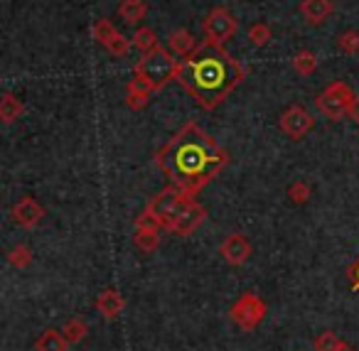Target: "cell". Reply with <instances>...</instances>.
Returning a JSON list of instances; mask_svg holds the SVG:
<instances>
[{
    "mask_svg": "<svg viewBox=\"0 0 359 351\" xmlns=\"http://www.w3.org/2000/svg\"><path fill=\"white\" fill-rule=\"evenodd\" d=\"M25 113V106H22V101L18 99L15 94H3V101H0V118H3V123L11 125L15 123L20 116Z\"/></svg>",
    "mask_w": 359,
    "mask_h": 351,
    "instance_id": "e0dca14e",
    "label": "cell"
},
{
    "mask_svg": "<svg viewBox=\"0 0 359 351\" xmlns=\"http://www.w3.org/2000/svg\"><path fill=\"white\" fill-rule=\"evenodd\" d=\"M349 121H354V123L359 125V96H354L352 106H349V113H347Z\"/></svg>",
    "mask_w": 359,
    "mask_h": 351,
    "instance_id": "83f0119b",
    "label": "cell"
},
{
    "mask_svg": "<svg viewBox=\"0 0 359 351\" xmlns=\"http://www.w3.org/2000/svg\"><path fill=\"white\" fill-rule=\"evenodd\" d=\"M13 221L18 223V226L22 228H35L37 223L42 221V216H45V209H42V204L37 202V199L32 197H22L20 202L13 207L11 212Z\"/></svg>",
    "mask_w": 359,
    "mask_h": 351,
    "instance_id": "8fae6325",
    "label": "cell"
},
{
    "mask_svg": "<svg viewBox=\"0 0 359 351\" xmlns=\"http://www.w3.org/2000/svg\"><path fill=\"white\" fill-rule=\"evenodd\" d=\"M219 253L229 266H244L251 258V243L244 233H229V236L222 241Z\"/></svg>",
    "mask_w": 359,
    "mask_h": 351,
    "instance_id": "30bf717a",
    "label": "cell"
},
{
    "mask_svg": "<svg viewBox=\"0 0 359 351\" xmlns=\"http://www.w3.org/2000/svg\"><path fill=\"white\" fill-rule=\"evenodd\" d=\"M280 130L288 135L290 140H303L305 135L313 130L315 125V118L303 104H293L280 113V121H278Z\"/></svg>",
    "mask_w": 359,
    "mask_h": 351,
    "instance_id": "ba28073f",
    "label": "cell"
},
{
    "mask_svg": "<svg viewBox=\"0 0 359 351\" xmlns=\"http://www.w3.org/2000/svg\"><path fill=\"white\" fill-rule=\"evenodd\" d=\"M158 231L160 228H135V236H133L135 246L145 253H153L155 248L160 246V233Z\"/></svg>",
    "mask_w": 359,
    "mask_h": 351,
    "instance_id": "ffe728a7",
    "label": "cell"
},
{
    "mask_svg": "<svg viewBox=\"0 0 359 351\" xmlns=\"http://www.w3.org/2000/svg\"><path fill=\"white\" fill-rule=\"evenodd\" d=\"M130 42H133V47L138 52H153L155 47H160L158 45V35H155L150 27H135V32H133V37H130Z\"/></svg>",
    "mask_w": 359,
    "mask_h": 351,
    "instance_id": "d6986e66",
    "label": "cell"
},
{
    "mask_svg": "<svg viewBox=\"0 0 359 351\" xmlns=\"http://www.w3.org/2000/svg\"><path fill=\"white\" fill-rule=\"evenodd\" d=\"M145 209L158 219L160 228L177 233V236H190L207 216L205 207L192 194L182 192L175 184H170L168 189L155 194Z\"/></svg>",
    "mask_w": 359,
    "mask_h": 351,
    "instance_id": "3957f363",
    "label": "cell"
},
{
    "mask_svg": "<svg viewBox=\"0 0 359 351\" xmlns=\"http://www.w3.org/2000/svg\"><path fill=\"white\" fill-rule=\"evenodd\" d=\"M67 346H69V341L65 339V334L57 329H47L45 334L37 339L35 349L37 351H67Z\"/></svg>",
    "mask_w": 359,
    "mask_h": 351,
    "instance_id": "ac0fdd59",
    "label": "cell"
},
{
    "mask_svg": "<svg viewBox=\"0 0 359 351\" xmlns=\"http://www.w3.org/2000/svg\"><path fill=\"white\" fill-rule=\"evenodd\" d=\"M165 177L182 192L195 197L229 163L224 148L215 143L195 121H187L155 155Z\"/></svg>",
    "mask_w": 359,
    "mask_h": 351,
    "instance_id": "6da1fadb",
    "label": "cell"
},
{
    "mask_svg": "<svg viewBox=\"0 0 359 351\" xmlns=\"http://www.w3.org/2000/svg\"><path fill=\"white\" fill-rule=\"evenodd\" d=\"M148 3L145 0H121L118 6V18L126 25H138L148 18Z\"/></svg>",
    "mask_w": 359,
    "mask_h": 351,
    "instance_id": "2e32d148",
    "label": "cell"
},
{
    "mask_svg": "<svg viewBox=\"0 0 359 351\" xmlns=\"http://www.w3.org/2000/svg\"><path fill=\"white\" fill-rule=\"evenodd\" d=\"M293 69L303 76H310L318 71V57L313 55L310 50H300L293 55Z\"/></svg>",
    "mask_w": 359,
    "mask_h": 351,
    "instance_id": "44dd1931",
    "label": "cell"
},
{
    "mask_svg": "<svg viewBox=\"0 0 359 351\" xmlns=\"http://www.w3.org/2000/svg\"><path fill=\"white\" fill-rule=\"evenodd\" d=\"M202 32H205V42L224 45L239 32V20L226 8H212L202 22Z\"/></svg>",
    "mask_w": 359,
    "mask_h": 351,
    "instance_id": "8992f818",
    "label": "cell"
},
{
    "mask_svg": "<svg viewBox=\"0 0 359 351\" xmlns=\"http://www.w3.org/2000/svg\"><path fill=\"white\" fill-rule=\"evenodd\" d=\"M334 13L332 0H300V15L308 25H323Z\"/></svg>",
    "mask_w": 359,
    "mask_h": 351,
    "instance_id": "4fadbf2b",
    "label": "cell"
},
{
    "mask_svg": "<svg viewBox=\"0 0 359 351\" xmlns=\"http://www.w3.org/2000/svg\"><path fill=\"white\" fill-rule=\"evenodd\" d=\"M123 307H126V300L116 287H106V290L96 297V310H99V315L106 317V319L118 317L121 312H123Z\"/></svg>",
    "mask_w": 359,
    "mask_h": 351,
    "instance_id": "9a60e30c",
    "label": "cell"
},
{
    "mask_svg": "<svg viewBox=\"0 0 359 351\" xmlns=\"http://www.w3.org/2000/svg\"><path fill=\"white\" fill-rule=\"evenodd\" d=\"M352 277H354V285L359 287V261H357V263H354V266H352Z\"/></svg>",
    "mask_w": 359,
    "mask_h": 351,
    "instance_id": "f1b7e54d",
    "label": "cell"
},
{
    "mask_svg": "<svg viewBox=\"0 0 359 351\" xmlns=\"http://www.w3.org/2000/svg\"><path fill=\"white\" fill-rule=\"evenodd\" d=\"M244 79L246 69L239 60H234L222 45L202 42L195 55L180 62L175 81L195 99L200 109L215 111Z\"/></svg>",
    "mask_w": 359,
    "mask_h": 351,
    "instance_id": "7a4b0ae2",
    "label": "cell"
},
{
    "mask_svg": "<svg viewBox=\"0 0 359 351\" xmlns=\"http://www.w3.org/2000/svg\"><path fill=\"white\" fill-rule=\"evenodd\" d=\"M168 47L170 52H172L175 57H180V60H187V57H192L197 50H200V45H197V37L192 35L190 30H185V27H177V30H172L168 35Z\"/></svg>",
    "mask_w": 359,
    "mask_h": 351,
    "instance_id": "7c38bea8",
    "label": "cell"
},
{
    "mask_svg": "<svg viewBox=\"0 0 359 351\" xmlns=\"http://www.w3.org/2000/svg\"><path fill=\"white\" fill-rule=\"evenodd\" d=\"M342 346V339H339L334 331H323V334L315 339V351H337Z\"/></svg>",
    "mask_w": 359,
    "mask_h": 351,
    "instance_id": "484cf974",
    "label": "cell"
},
{
    "mask_svg": "<svg viewBox=\"0 0 359 351\" xmlns=\"http://www.w3.org/2000/svg\"><path fill=\"white\" fill-rule=\"evenodd\" d=\"M354 96L357 94L349 89V84H344V81H332V84H327L323 91H320L315 104H318V111L325 116V118L342 121V118H347Z\"/></svg>",
    "mask_w": 359,
    "mask_h": 351,
    "instance_id": "5b68a950",
    "label": "cell"
},
{
    "mask_svg": "<svg viewBox=\"0 0 359 351\" xmlns=\"http://www.w3.org/2000/svg\"><path fill=\"white\" fill-rule=\"evenodd\" d=\"M264 317H266V302L259 295H254V292H244L236 300V305L231 307V319L244 331L256 329L264 322Z\"/></svg>",
    "mask_w": 359,
    "mask_h": 351,
    "instance_id": "52a82bcc",
    "label": "cell"
},
{
    "mask_svg": "<svg viewBox=\"0 0 359 351\" xmlns=\"http://www.w3.org/2000/svg\"><path fill=\"white\" fill-rule=\"evenodd\" d=\"M177 71H180L177 57L170 50H165V47H155L153 52H145L138 60V64L133 67V74L140 76L153 91L165 89L170 81L177 79Z\"/></svg>",
    "mask_w": 359,
    "mask_h": 351,
    "instance_id": "277c9868",
    "label": "cell"
},
{
    "mask_svg": "<svg viewBox=\"0 0 359 351\" xmlns=\"http://www.w3.org/2000/svg\"><path fill=\"white\" fill-rule=\"evenodd\" d=\"M8 261L13 268H27L32 263V251L27 246H13L8 253Z\"/></svg>",
    "mask_w": 359,
    "mask_h": 351,
    "instance_id": "d4e9b609",
    "label": "cell"
},
{
    "mask_svg": "<svg viewBox=\"0 0 359 351\" xmlns=\"http://www.w3.org/2000/svg\"><path fill=\"white\" fill-rule=\"evenodd\" d=\"M246 35H249V42L256 47V50H261V47H266L271 40H273V32H271L269 22H254Z\"/></svg>",
    "mask_w": 359,
    "mask_h": 351,
    "instance_id": "603a6c76",
    "label": "cell"
},
{
    "mask_svg": "<svg viewBox=\"0 0 359 351\" xmlns=\"http://www.w3.org/2000/svg\"><path fill=\"white\" fill-rule=\"evenodd\" d=\"M62 334H65V339L69 341V344H79V341L89 334V326H86V322L79 319V317H72V319H67V324L62 326Z\"/></svg>",
    "mask_w": 359,
    "mask_h": 351,
    "instance_id": "7402d4cb",
    "label": "cell"
},
{
    "mask_svg": "<svg viewBox=\"0 0 359 351\" xmlns=\"http://www.w3.org/2000/svg\"><path fill=\"white\" fill-rule=\"evenodd\" d=\"M288 197H290V202H295V204H305L310 199V187L305 182H295V184H290V189H288Z\"/></svg>",
    "mask_w": 359,
    "mask_h": 351,
    "instance_id": "4316f807",
    "label": "cell"
},
{
    "mask_svg": "<svg viewBox=\"0 0 359 351\" xmlns=\"http://www.w3.org/2000/svg\"><path fill=\"white\" fill-rule=\"evenodd\" d=\"M337 47H339V52H342V55H347V57L359 55V32L357 30H344V32H339Z\"/></svg>",
    "mask_w": 359,
    "mask_h": 351,
    "instance_id": "cb8c5ba5",
    "label": "cell"
},
{
    "mask_svg": "<svg viewBox=\"0 0 359 351\" xmlns=\"http://www.w3.org/2000/svg\"><path fill=\"white\" fill-rule=\"evenodd\" d=\"M150 96H153V89L140 76L133 74V79L126 84V106L133 111H143L150 104Z\"/></svg>",
    "mask_w": 359,
    "mask_h": 351,
    "instance_id": "5bb4252c",
    "label": "cell"
},
{
    "mask_svg": "<svg viewBox=\"0 0 359 351\" xmlns=\"http://www.w3.org/2000/svg\"><path fill=\"white\" fill-rule=\"evenodd\" d=\"M337 351H354V349H352V346H349V344H347V341H342V346H339V349H337Z\"/></svg>",
    "mask_w": 359,
    "mask_h": 351,
    "instance_id": "f546056e",
    "label": "cell"
},
{
    "mask_svg": "<svg viewBox=\"0 0 359 351\" xmlns=\"http://www.w3.org/2000/svg\"><path fill=\"white\" fill-rule=\"evenodd\" d=\"M91 32H94L96 45H101L106 52H109V55H114V57H126L130 52V47H133V42H130L128 37L121 35V32L114 27V22L106 20V18L96 20L94 30H91Z\"/></svg>",
    "mask_w": 359,
    "mask_h": 351,
    "instance_id": "9c48e42d",
    "label": "cell"
}]
</instances>
